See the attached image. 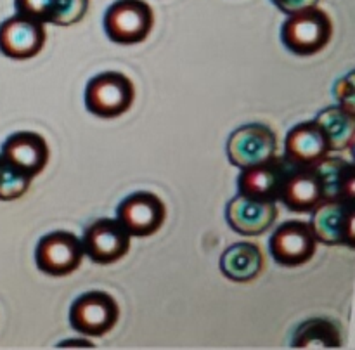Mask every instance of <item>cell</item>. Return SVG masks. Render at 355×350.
<instances>
[{"label":"cell","instance_id":"cell-1","mask_svg":"<svg viewBox=\"0 0 355 350\" xmlns=\"http://www.w3.org/2000/svg\"><path fill=\"white\" fill-rule=\"evenodd\" d=\"M288 16L281 28V40L288 51L297 55H312L329 44L333 23L328 12L312 6Z\"/></svg>","mask_w":355,"mask_h":350},{"label":"cell","instance_id":"cell-2","mask_svg":"<svg viewBox=\"0 0 355 350\" xmlns=\"http://www.w3.org/2000/svg\"><path fill=\"white\" fill-rule=\"evenodd\" d=\"M135 89L132 80L120 71H104L94 76L85 87V106L97 118L121 116L132 107Z\"/></svg>","mask_w":355,"mask_h":350},{"label":"cell","instance_id":"cell-3","mask_svg":"<svg viewBox=\"0 0 355 350\" xmlns=\"http://www.w3.org/2000/svg\"><path fill=\"white\" fill-rule=\"evenodd\" d=\"M153 24L155 14L144 0H116L104 14V30L114 44H141L149 37Z\"/></svg>","mask_w":355,"mask_h":350},{"label":"cell","instance_id":"cell-4","mask_svg":"<svg viewBox=\"0 0 355 350\" xmlns=\"http://www.w3.org/2000/svg\"><path fill=\"white\" fill-rule=\"evenodd\" d=\"M120 307L106 291H87L69 307V324L87 336H104L116 326Z\"/></svg>","mask_w":355,"mask_h":350},{"label":"cell","instance_id":"cell-5","mask_svg":"<svg viewBox=\"0 0 355 350\" xmlns=\"http://www.w3.org/2000/svg\"><path fill=\"white\" fill-rule=\"evenodd\" d=\"M318 238L311 222L288 220L272 232L270 255L279 265L298 267L307 263L318 252Z\"/></svg>","mask_w":355,"mask_h":350},{"label":"cell","instance_id":"cell-6","mask_svg":"<svg viewBox=\"0 0 355 350\" xmlns=\"http://www.w3.org/2000/svg\"><path fill=\"white\" fill-rule=\"evenodd\" d=\"M82 239L68 231L49 232L35 250L37 267L49 276H68L82 265Z\"/></svg>","mask_w":355,"mask_h":350},{"label":"cell","instance_id":"cell-7","mask_svg":"<svg viewBox=\"0 0 355 350\" xmlns=\"http://www.w3.org/2000/svg\"><path fill=\"white\" fill-rule=\"evenodd\" d=\"M130 239L132 236L116 218H97L83 231V255L103 265L118 262L130 250Z\"/></svg>","mask_w":355,"mask_h":350},{"label":"cell","instance_id":"cell-8","mask_svg":"<svg viewBox=\"0 0 355 350\" xmlns=\"http://www.w3.org/2000/svg\"><path fill=\"white\" fill-rule=\"evenodd\" d=\"M277 137L267 125L248 123L231 134L227 141L229 161L238 168L260 165L276 156Z\"/></svg>","mask_w":355,"mask_h":350},{"label":"cell","instance_id":"cell-9","mask_svg":"<svg viewBox=\"0 0 355 350\" xmlns=\"http://www.w3.org/2000/svg\"><path fill=\"white\" fill-rule=\"evenodd\" d=\"M166 208L162 198L149 191L132 193L118 204L116 220L135 238L153 236L162 229Z\"/></svg>","mask_w":355,"mask_h":350},{"label":"cell","instance_id":"cell-10","mask_svg":"<svg viewBox=\"0 0 355 350\" xmlns=\"http://www.w3.org/2000/svg\"><path fill=\"white\" fill-rule=\"evenodd\" d=\"M45 40V24L24 14L17 12L0 23V52L6 58L17 61L35 58L44 49Z\"/></svg>","mask_w":355,"mask_h":350},{"label":"cell","instance_id":"cell-11","mask_svg":"<svg viewBox=\"0 0 355 350\" xmlns=\"http://www.w3.org/2000/svg\"><path fill=\"white\" fill-rule=\"evenodd\" d=\"M312 229L319 243L329 246H355V204L350 201L326 200L312 211Z\"/></svg>","mask_w":355,"mask_h":350},{"label":"cell","instance_id":"cell-12","mask_svg":"<svg viewBox=\"0 0 355 350\" xmlns=\"http://www.w3.org/2000/svg\"><path fill=\"white\" fill-rule=\"evenodd\" d=\"M277 200L297 213L314 211L324 201V187L315 166H290Z\"/></svg>","mask_w":355,"mask_h":350},{"label":"cell","instance_id":"cell-13","mask_svg":"<svg viewBox=\"0 0 355 350\" xmlns=\"http://www.w3.org/2000/svg\"><path fill=\"white\" fill-rule=\"evenodd\" d=\"M227 224L243 236H259L272 227L277 218L276 201L238 194L225 208Z\"/></svg>","mask_w":355,"mask_h":350},{"label":"cell","instance_id":"cell-14","mask_svg":"<svg viewBox=\"0 0 355 350\" xmlns=\"http://www.w3.org/2000/svg\"><path fill=\"white\" fill-rule=\"evenodd\" d=\"M0 156L35 179L47 166L51 149L47 141L37 132H14L2 144Z\"/></svg>","mask_w":355,"mask_h":350},{"label":"cell","instance_id":"cell-15","mask_svg":"<svg viewBox=\"0 0 355 350\" xmlns=\"http://www.w3.org/2000/svg\"><path fill=\"white\" fill-rule=\"evenodd\" d=\"M329 155L324 132L315 120L298 123L288 132L284 141V158L293 166H315Z\"/></svg>","mask_w":355,"mask_h":350},{"label":"cell","instance_id":"cell-16","mask_svg":"<svg viewBox=\"0 0 355 350\" xmlns=\"http://www.w3.org/2000/svg\"><path fill=\"white\" fill-rule=\"evenodd\" d=\"M290 166L291 165L284 156L276 155L269 161L241 168V173L238 177L239 194L276 201L279 196L281 184H283Z\"/></svg>","mask_w":355,"mask_h":350},{"label":"cell","instance_id":"cell-17","mask_svg":"<svg viewBox=\"0 0 355 350\" xmlns=\"http://www.w3.org/2000/svg\"><path fill=\"white\" fill-rule=\"evenodd\" d=\"M90 0H14L19 14L54 26L80 23L89 10Z\"/></svg>","mask_w":355,"mask_h":350},{"label":"cell","instance_id":"cell-18","mask_svg":"<svg viewBox=\"0 0 355 350\" xmlns=\"http://www.w3.org/2000/svg\"><path fill=\"white\" fill-rule=\"evenodd\" d=\"M266 259L255 243H236L220 256V272L236 283H250L262 274Z\"/></svg>","mask_w":355,"mask_h":350},{"label":"cell","instance_id":"cell-19","mask_svg":"<svg viewBox=\"0 0 355 350\" xmlns=\"http://www.w3.org/2000/svg\"><path fill=\"white\" fill-rule=\"evenodd\" d=\"M324 187V201H350L355 200V166L342 158L326 156L315 165Z\"/></svg>","mask_w":355,"mask_h":350},{"label":"cell","instance_id":"cell-20","mask_svg":"<svg viewBox=\"0 0 355 350\" xmlns=\"http://www.w3.org/2000/svg\"><path fill=\"white\" fill-rule=\"evenodd\" d=\"M315 121L328 139L329 151H343L352 148L355 141V114L342 106L322 110Z\"/></svg>","mask_w":355,"mask_h":350},{"label":"cell","instance_id":"cell-21","mask_svg":"<svg viewBox=\"0 0 355 350\" xmlns=\"http://www.w3.org/2000/svg\"><path fill=\"white\" fill-rule=\"evenodd\" d=\"M291 347L293 349H338L342 347V331H340V326L331 319H307L295 331Z\"/></svg>","mask_w":355,"mask_h":350},{"label":"cell","instance_id":"cell-22","mask_svg":"<svg viewBox=\"0 0 355 350\" xmlns=\"http://www.w3.org/2000/svg\"><path fill=\"white\" fill-rule=\"evenodd\" d=\"M33 177L0 156V201H12L26 194Z\"/></svg>","mask_w":355,"mask_h":350},{"label":"cell","instance_id":"cell-23","mask_svg":"<svg viewBox=\"0 0 355 350\" xmlns=\"http://www.w3.org/2000/svg\"><path fill=\"white\" fill-rule=\"evenodd\" d=\"M335 92L336 100L342 107H345L347 111L355 114V85H354V73H349L347 76L340 78L335 83Z\"/></svg>","mask_w":355,"mask_h":350},{"label":"cell","instance_id":"cell-24","mask_svg":"<svg viewBox=\"0 0 355 350\" xmlns=\"http://www.w3.org/2000/svg\"><path fill=\"white\" fill-rule=\"evenodd\" d=\"M276 3V7L279 10L286 14H293L298 12V10L305 9V7H312V6H318L319 0H272Z\"/></svg>","mask_w":355,"mask_h":350},{"label":"cell","instance_id":"cell-25","mask_svg":"<svg viewBox=\"0 0 355 350\" xmlns=\"http://www.w3.org/2000/svg\"><path fill=\"white\" fill-rule=\"evenodd\" d=\"M73 342H75V343H69V342H64V343H61V345H59V347H68V345H83V347H94V345H90V343H83V342H85V340H73Z\"/></svg>","mask_w":355,"mask_h":350}]
</instances>
